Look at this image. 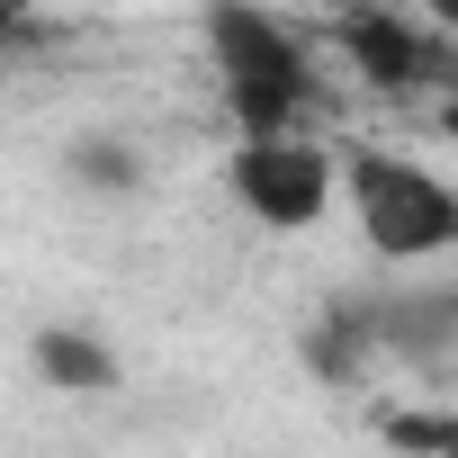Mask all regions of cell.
Here are the masks:
<instances>
[{"mask_svg":"<svg viewBox=\"0 0 458 458\" xmlns=\"http://www.w3.org/2000/svg\"><path fill=\"white\" fill-rule=\"evenodd\" d=\"M37 377H46V386H72V395H99V386H117V360H108L90 333L46 324V333H37Z\"/></svg>","mask_w":458,"mask_h":458,"instance_id":"6","label":"cell"},{"mask_svg":"<svg viewBox=\"0 0 458 458\" xmlns=\"http://www.w3.org/2000/svg\"><path fill=\"white\" fill-rule=\"evenodd\" d=\"M386 449H404V458H458V413L404 404V413H386Z\"/></svg>","mask_w":458,"mask_h":458,"instance_id":"7","label":"cell"},{"mask_svg":"<svg viewBox=\"0 0 458 458\" xmlns=\"http://www.w3.org/2000/svg\"><path fill=\"white\" fill-rule=\"evenodd\" d=\"M333 46H342L351 72H369L377 90H422V81L449 72V64H440V37L413 28L404 10H351V19L333 28Z\"/></svg>","mask_w":458,"mask_h":458,"instance_id":"4","label":"cell"},{"mask_svg":"<svg viewBox=\"0 0 458 458\" xmlns=\"http://www.w3.org/2000/svg\"><path fill=\"white\" fill-rule=\"evenodd\" d=\"M449 126H458V90H449Z\"/></svg>","mask_w":458,"mask_h":458,"instance_id":"10","label":"cell"},{"mask_svg":"<svg viewBox=\"0 0 458 458\" xmlns=\"http://www.w3.org/2000/svg\"><path fill=\"white\" fill-rule=\"evenodd\" d=\"M72 171H81V180H99V189H126V180H135V153H108V144H81V153H72Z\"/></svg>","mask_w":458,"mask_h":458,"instance_id":"9","label":"cell"},{"mask_svg":"<svg viewBox=\"0 0 458 458\" xmlns=\"http://www.w3.org/2000/svg\"><path fill=\"white\" fill-rule=\"evenodd\" d=\"M342 189H351V216H360L369 252H386V261H440V252H458V189L440 171L369 144V153L342 162Z\"/></svg>","mask_w":458,"mask_h":458,"instance_id":"2","label":"cell"},{"mask_svg":"<svg viewBox=\"0 0 458 458\" xmlns=\"http://www.w3.org/2000/svg\"><path fill=\"white\" fill-rule=\"evenodd\" d=\"M225 180H234V198H243L261 225L297 234V225H315L324 198H333V153H324V144H297V135H279V144H234Z\"/></svg>","mask_w":458,"mask_h":458,"instance_id":"3","label":"cell"},{"mask_svg":"<svg viewBox=\"0 0 458 458\" xmlns=\"http://www.w3.org/2000/svg\"><path fill=\"white\" fill-rule=\"evenodd\" d=\"M216 72H225V108H234L243 144H279L306 108H315V55L288 19L270 10H216Z\"/></svg>","mask_w":458,"mask_h":458,"instance_id":"1","label":"cell"},{"mask_svg":"<svg viewBox=\"0 0 458 458\" xmlns=\"http://www.w3.org/2000/svg\"><path fill=\"white\" fill-rule=\"evenodd\" d=\"M360 342H369V315H342V324H324L306 351H315L324 377H360Z\"/></svg>","mask_w":458,"mask_h":458,"instance_id":"8","label":"cell"},{"mask_svg":"<svg viewBox=\"0 0 458 458\" xmlns=\"http://www.w3.org/2000/svg\"><path fill=\"white\" fill-rule=\"evenodd\" d=\"M369 333L395 342V351L422 360V369H458V297H395V306H369Z\"/></svg>","mask_w":458,"mask_h":458,"instance_id":"5","label":"cell"}]
</instances>
